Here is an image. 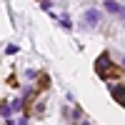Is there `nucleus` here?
Masks as SVG:
<instances>
[{
  "label": "nucleus",
  "instance_id": "9",
  "mask_svg": "<svg viewBox=\"0 0 125 125\" xmlns=\"http://www.w3.org/2000/svg\"><path fill=\"white\" fill-rule=\"evenodd\" d=\"M123 68H125V58H123Z\"/></svg>",
  "mask_w": 125,
  "mask_h": 125
},
{
  "label": "nucleus",
  "instance_id": "2",
  "mask_svg": "<svg viewBox=\"0 0 125 125\" xmlns=\"http://www.w3.org/2000/svg\"><path fill=\"white\" fill-rule=\"evenodd\" d=\"M98 23H100V10L98 8H90V10L83 13V25L85 28H95Z\"/></svg>",
  "mask_w": 125,
  "mask_h": 125
},
{
  "label": "nucleus",
  "instance_id": "1",
  "mask_svg": "<svg viewBox=\"0 0 125 125\" xmlns=\"http://www.w3.org/2000/svg\"><path fill=\"white\" fill-rule=\"evenodd\" d=\"M95 70H98V75H100V78H105V80H115V78L123 75V68H118L115 62L110 60L108 53H103V55L95 60Z\"/></svg>",
  "mask_w": 125,
  "mask_h": 125
},
{
  "label": "nucleus",
  "instance_id": "7",
  "mask_svg": "<svg viewBox=\"0 0 125 125\" xmlns=\"http://www.w3.org/2000/svg\"><path fill=\"white\" fill-rule=\"evenodd\" d=\"M5 50H8V55H15V53H18V45H8Z\"/></svg>",
  "mask_w": 125,
  "mask_h": 125
},
{
  "label": "nucleus",
  "instance_id": "3",
  "mask_svg": "<svg viewBox=\"0 0 125 125\" xmlns=\"http://www.w3.org/2000/svg\"><path fill=\"white\" fill-rule=\"evenodd\" d=\"M110 93H113V98H115L120 105L125 108V85H113V88H110Z\"/></svg>",
  "mask_w": 125,
  "mask_h": 125
},
{
  "label": "nucleus",
  "instance_id": "5",
  "mask_svg": "<svg viewBox=\"0 0 125 125\" xmlns=\"http://www.w3.org/2000/svg\"><path fill=\"white\" fill-rule=\"evenodd\" d=\"M10 113H13L10 103H5V100H3V105H0V115H3V118H10Z\"/></svg>",
  "mask_w": 125,
  "mask_h": 125
},
{
  "label": "nucleus",
  "instance_id": "8",
  "mask_svg": "<svg viewBox=\"0 0 125 125\" xmlns=\"http://www.w3.org/2000/svg\"><path fill=\"white\" fill-rule=\"evenodd\" d=\"M15 125H28V118H20V120H18Z\"/></svg>",
  "mask_w": 125,
  "mask_h": 125
},
{
  "label": "nucleus",
  "instance_id": "6",
  "mask_svg": "<svg viewBox=\"0 0 125 125\" xmlns=\"http://www.w3.org/2000/svg\"><path fill=\"white\" fill-rule=\"evenodd\" d=\"M62 28H65V30H70V28H73V23H70V18H68V15L62 18Z\"/></svg>",
  "mask_w": 125,
  "mask_h": 125
},
{
  "label": "nucleus",
  "instance_id": "4",
  "mask_svg": "<svg viewBox=\"0 0 125 125\" xmlns=\"http://www.w3.org/2000/svg\"><path fill=\"white\" fill-rule=\"evenodd\" d=\"M105 10L113 13V15H118V13H123V5L118 3V0H105Z\"/></svg>",
  "mask_w": 125,
  "mask_h": 125
}]
</instances>
